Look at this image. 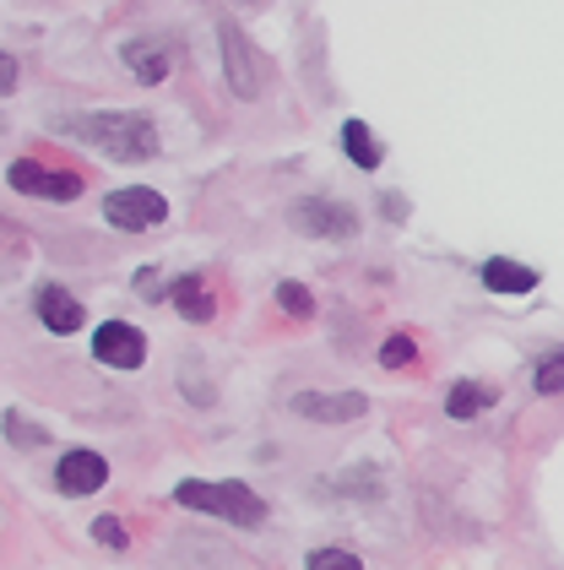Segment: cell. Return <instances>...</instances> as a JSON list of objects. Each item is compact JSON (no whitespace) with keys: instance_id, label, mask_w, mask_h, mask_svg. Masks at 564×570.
<instances>
[{"instance_id":"cell-21","label":"cell","mask_w":564,"mask_h":570,"mask_svg":"<svg viewBox=\"0 0 564 570\" xmlns=\"http://www.w3.org/2000/svg\"><path fill=\"white\" fill-rule=\"evenodd\" d=\"M309 570H364L353 549H309Z\"/></svg>"},{"instance_id":"cell-18","label":"cell","mask_w":564,"mask_h":570,"mask_svg":"<svg viewBox=\"0 0 564 570\" xmlns=\"http://www.w3.org/2000/svg\"><path fill=\"white\" fill-rule=\"evenodd\" d=\"M413 358H418V343H413L407 332H390L386 343H380V364H386V370H407Z\"/></svg>"},{"instance_id":"cell-23","label":"cell","mask_w":564,"mask_h":570,"mask_svg":"<svg viewBox=\"0 0 564 570\" xmlns=\"http://www.w3.org/2000/svg\"><path fill=\"white\" fill-rule=\"evenodd\" d=\"M11 88H17V60L0 49V92H11Z\"/></svg>"},{"instance_id":"cell-2","label":"cell","mask_w":564,"mask_h":570,"mask_svg":"<svg viewBox=\"0 0 564 570\" xmlns=\"http://www.w3.org/2000/svg\"><path fill=\"white\" fill-rule=\"evenodd\" d=\"M174 500H179L185 511H201V517H217V522H234V527H260L266 522V500L239 479H228V483L185 479L179 489H174Z\"/></svg>"},{"instance_id":"cell-1","label":"cell","mask_w":564,"mask_h":570,"mask_svg":"<svg viewBox=\"0 0 564 570\" xmlns=\"http://www.w3.org/2000/svg\"><path fill=\"white\" fill-rule=\"evenodd\" d=\"M60 136H77L87 147L120 158V164H147L158 158V126L141 109H98V115H77V120H55Z\"/></svg>"},{"instance_id":"cell-12","label":"cell","mask_w":564,"mask_h":570,"mask_svg":"<svg viewBox=\"0 0 564 570\" xmlns=\"http://www.w3.org/2000/svg\"><path fill=\"white\" fill-rule=\"evenodd\" d=\"M483 288H494V294H505V299H521V294L537 288V272L511 262V256H494V262H483Z\"/></svg>"},{"instance_id":"cell-24","label":"cell","mask_w":564,"mask_h":570,"mask_svg":"<svg viewBox=\"0 0 564 570\" xmlns=\"http://www.w3.org/2000/svg\"><path fill=\"white\" fill-rule=\"evenodd\" d=\"M380 202H386V218H390V223L407 218V196H396V190H390V196H380Z\"/></svg>"},{"instance_id":"cell-16","label":"cell","mask_w":564,"mask_h":570,"mask_svg":"<svg viewBox=\"0 0 564 570\" xmlns=\"http://www.w3.org/2000/svg\"><path fill=\"white\" fill-rule=\"evenodd\" d=\"M326 494H353V500H380V473L375 468H353V473H343V479H326L320 483Z\"/></svg>"},{"instance_id":"cell-14","label":"cell","mask_w":564,"mask_h":570,"mask_svg":"<svg viewBox=\"0 0 564 570\" xmlns=\"http://www.w3.org/2000/svg\"><path fill=\"white\" fill-rule=\"evenodd\" d=\"M488 407H494V386H477V381H462V386H451V396H445V413H451L456 424L483 419Z\"/></svg>"},{"instance_id":"cell-9","label":"cell","mask_w":564,"mask_h":570,"mask_svg":"<svg viewBox=\"0 0 564 570\" xmlns=\"http://www.w3.org/2000/svg\"><path fill=\"white\" fill-rule=\"evenodd\" d=\"M120 60H126V71L136 77V82L158 88L164 77H174V60H179V49H174L164 33H152V39H130V45H120Z\"/></svg>"},{"instance_id":"cell-7","label":"cell","mask_w":564,"mask_h":570,"mask_svg":"<svg viewBox=\"0 0 564 570\" xmlns=\"http://www.w3.org/2000/svg\"><path fill=\"white\" fill-rule=\"evenodd\" d=\"M92 358L109 364V370H141V364H147V337H141V326H130V321H103V326L92 332Z\"/></svg>"},{"instance_id":"cell-4","label":"cell","mask_w":564,"mask_h":570,"mask_svg":"<svg viewBox=\"0 0 564 570\" xmlns=\"http://www.w3.org/2000/svg\"><path fill=\"white\" fill-rule=\"evenodd\" d=\"M217 45H222V71H228V88H234V98H260V88H266V77H260V60L256 49L245 45V33L222 17L217 22Z\"/></svg>"},{"instance_id":"cell-8","label":"cell","mask_w":564,"mask_h":570,"mask_svg":"<svg viewBox=\"0 0 564 570\" xmlns=\"http://www.w3.org/2000/svg\"><path fill=\"white\" fill-rule=\"evenodd\" d=\"M294 419H309V424H353L369 413V396L364 392H294Z\"/></svg>"},{"instance_id":"cell-25","label":"cell","mask_w":564,"mask_h":570,"mask_svg":"<svg viewBox=\"0 0 564 570\" xmlns=\"http://www.w3.org/2000/svg\"><path fill=\"white\" fill-rule=\"evenodd\" d=\"M136 283H141V299H158V294H164V288H158V272H141Z\"/></svg>"},{"instance_id":"cell-22","label":"cell","mask_w":564,"mask_h":570,"mask_svg":"<svg viewBox=\"0 0 564 570\" xmlns=\"http://www.w3.org/2000/svg\"><path fill=\"white\" fill-rule=\"evenodd\" d=\"M92 538H98L103 549H120V554L130 549V532H126V522H120V517H98V522H92Z\"/></svg>"},{"instance_id":"cell-17","label":"cell","mask_w":564,"mask_h":570,"mask_svg":"<svg viewBox=\"0 0 564 570\" xmlns=\"http://www.w3.org/2000/svg\"><path fill=\"white\" fill-rule=\"evenodd\" d=\"M277 305L288 309L294 321H309V315H315V294H309L304 283H277Z\"/></svg>"},{"instance_id":"cell-26","label":"cell","mask_w":564,"mask_h":570,"mask_svg":"<svg viewBox=\"0 0 564 570\" xmlns=\"http://www.w3.org/2000/svg\"><path fill=\"white\" fill-rule=\"evenodd\" d=\"M239 6H266V0H239Z\"/></svg>"},{"instance_id":"cell-6","label":"cell","mask_w":564,"mask_h":570,"mask_svg":"<svg viewBox=\"0 0 564 570\" xmlns=\"http://www.w3.org/2000/svg\"><path fill=\"white\" fill-rule=\"evenodd\" d=\"M294 228L299 234H309V239H358V213L353 207H343V202H326V196H309V202H299L294 213Z\"/></svg>"},{"instance_id":"cell-10","label":"cell","mask_w":564,"mask_h":570,"mask_svg":"<svg viewBox=\"0 0 564 570\" xmlns=\"http://www.w3.org/2000/svg\"><path fill=\"white\" fill-rule=\"evenodd\" d=\"M33 309H39L43 332H55V337H71V332H82L87 309L77 294H66L60 283H43L39 294H33Z\"/></svg>"},{"instance_id":"cell-3","label":"cell","mask_w":564,"mask_h":570,"mask_svg":"<svg viewBox=\"0 0 564 570\" xmlns=\"http://www.w3.org/2000/svg\"><path fill=\"white\" fill-rule=\"evenodd\" d=\"M6 185L22 190V196H33V202H77L82 196V175L77 169H43L33 158H17L6 169Z\"/></svg>"},{"instance_id":"cell-11","label":"cell","mask_w":564,"mask_h":570,"mask_svg":"<svg viewBox=\"0 0 564 570\" xmlns=\"http://www.w3.org/2000/svg\"><path fill=\"white\" fill-rule=\"evenodd\" d=\"M109 483V462L98 451H66L55 468V489L60 494H98Z\"/></svg>"},{"instance_id":"cell-15","label":"cell","mask_w":564,"mask_h":570,"mask_svg":"<svg viewBox=\"0 0 564 570\" xmlns=\"http://www.w3.org/2000/svg\"><path fill=\"white\" fill-rule=\"evenodd\" d=\"M343 153L358 169H380V147H375V136H369L364 120H343Z\"/></svg>"},{"instance_id":"cell-19","label":"cell","mask_w":564,"mask_h":570,"mask_svg":"<svg viewBox=\"0 0 564 570\" xmlns=\"http://www.w3.org/2000/svg\"><path fill=\"white\" fill-rule=\"evenodd\" d=\"M532 386L543 396H554V392H564V348L560 353H548L537 370H532Z\"/></svg>"},{"instance_id":"cell-5","label":"cell","mask_w":564,"mask_h":570,"mask_svg":"<svg viewBox=\"0 0 564 570\" xmlns=\"http://www.w3.org/2000/svg\"><path fill=\"white\" fill-rule=\"evenodd\" d=\"M103 218L115 223V228H126V234H141V228H158V223L169 218V202L158 190H147V185H126V190H115L103 202Z\"/></svg>"},{"instance_id":"cell-13","label":"cell","mask_w":564,"mask_h":570,"mask_svg":"<svg viewBox=\"0 0 564 570\" xmlns=\"http://www.w3.org/2000/svg\"><path fill=\"white\" fill-rule=\"evenodd\" d=\"M169 299H174V309H179V315H185L190 326H207V321H212V309H217V305H212V294H207V283H201L196 272L174 283Z\"/></svg>"},{"instance_id":"cell-20","label":"cell","mask_w":564,"mask_h":570,"mask_svg":"<svg viewBox=\"0 0 564 570\" xmlns=\"http://www.w3.org/2000/svg\"><path fill=\"white\" fill-rule=\"evenodd\" d=\"M6 440H11V445H22V451H39L49 435H43L39 424H28L22 413H6Z\"/></svg>"}]
</instances>
